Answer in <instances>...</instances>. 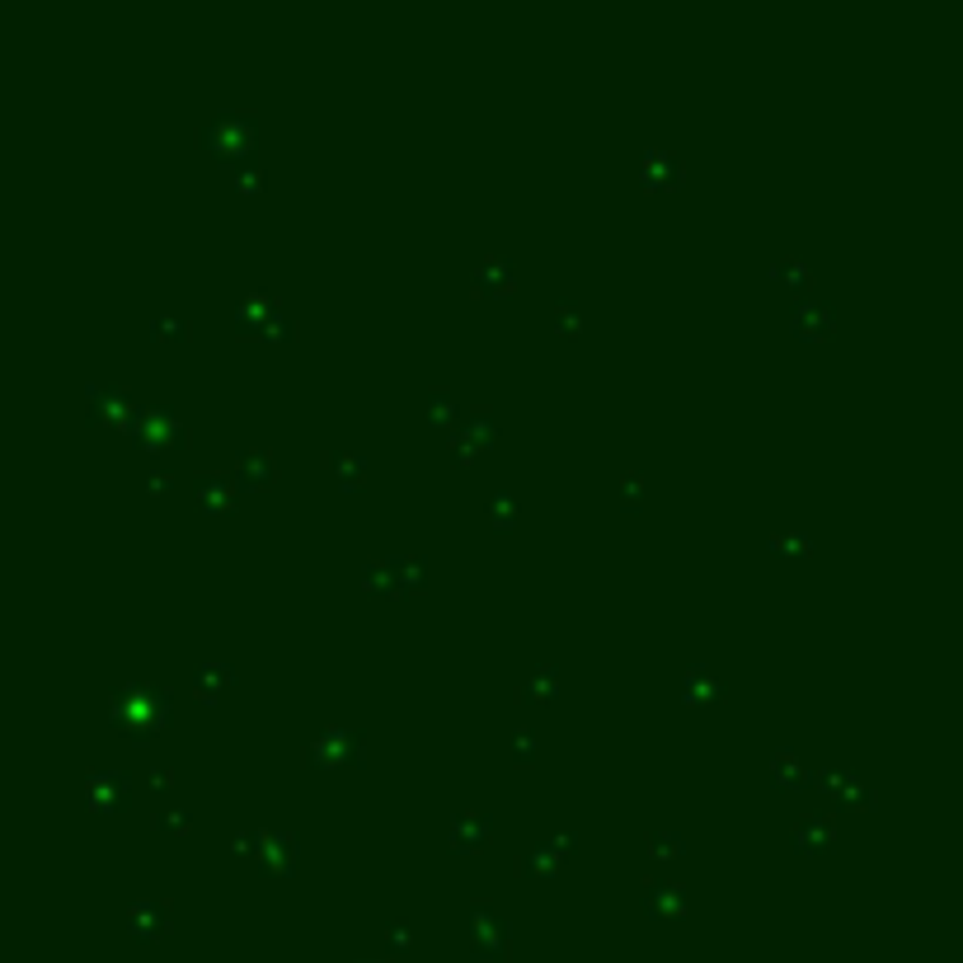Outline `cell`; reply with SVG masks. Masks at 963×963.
<instances>
[{"instance_id": "obj_45", "label": "cell", "mask_w": 963, "mask_h": 963, "mask_svg": "<svg viewBox=\"0 0 963 963\" xmlns=\"http://www.w3.org/2000/svg\"><path fill=\"white\" fill-rule=\"evenodd\" d=\"M385 936H391L395 950H409V945H413V930L405 922H391V926H385Z\"/></svg>"}, {"instance_id": "obj_31", "label": "cell", "mask_w": 963, "mask_h": 963, "mask_svg": "<svg viewBox=\"0 0 963 963\" xmlns=\"http://www.w3.org/2000/svg\"><path fill=\"white\" fill-rule=\"evenodd\" d=\"M391 573H395V597L399 592H423L428 559L423 555H391Z\"/></svg>"}, {"instance_id": "obj_37", "label": "cell", "mask_w": 963, "mask_h": 963, "mask_svg": "<svg viewBox=\"0 0 963 963\" xmlns=\"http://www.w3.org/2000/svg\"><path fill=\"white\" fill-rule=\"evenodd\" d=\"M296 334V320L287 316V306H277L269 320H263V330H259V338H269V344H287V338Z\"/></svg>"}, {"instance_id": "obj_30", "label": "cell", "mask_w": 963, "mask_h": 963, "mask_svg": "<svg viewBox=\"0 0 963 963\" xmlns=\"http://www.w3.org/2000/svg\"><path fill=\"white\" fill-rule=\"evenodd\" d=\"M766 277L776 287H790V292H804V287H813V269L799 255H780L776 263L766 269Z\"/></svg>"}, {"instance_id": "obj_29", "label": "cell", "mask_w": 963, "mask_h": 963, "mask_svg": "<svg viewBox=\"0 0 963 963\" xmlns=\"http://www.w3.org/2000/svg\"><path fill=\"white\" fill-rule=\"evenodd\" d=\"M644 855L654 865H672V861H681L687 855V837L677 832V827H654V832L644 837Z\"/></svg>"}, {"instance_id": "obj_3", "label": "cell", "mask_w": 963, "mask_h": 963, "mask_svg": "<svg viewBox=\"0 0 963 963\" xmlns=\"http://www.w3.org/2000/svg\"><path fill=\"white\" fill-rule=\"evenodd\" d=\"M198 141L212 151L217 160H231V165H245L255 160V141H259V118L245 109H221L198 127Z\"/></svg>"}, {"instance_id": "obj_17", "label": "cell", "mask_w": 963, "mask_h": 963, "mask_svg": "<svg viewBox=\"0 0 963 963\" xmlns=\"http://www.w3.org/2000/svg\"><path fill=\"white\" fill-rule=\"evenodd\" d=\"M790 841L799 855H827L837 847V818L832 813H804V818L790 827Z\"/></svg>"}, {"instance_id": "obj_11", "label": "cell", "mask_w": 963, "mask_h": 963, "mask_svg": "<svg viewBox=\"0 0 963 963\" xmlns=\"http://www.w3.org/2000/svg\"><path fill=\"white\" fill-rule=\"evenodd\" d=\"M277 480V461L269 447H245L235 452V466H231V484L235 489H249V494H263V489H273Z\"/></svg>"}, {"instance_id": "obj_7", "label": "cell", "mask_w": 963, "mask_h": 963, "mask_svg": "<svg viewBox=\"0 0 963 963\" xmlns=\"http://www.w3.org/2000/svg\"><path fill=\"white\" fill-rule=\"evenodd\" d=\"M132 770H113V766H90L85 770V804H90L95 813H103V818H113V813L127 808L132 799Z\"/></svg>"}, {"instance_id": "obj_9", "label": "cell", "mask_w": 963, "mask_h": 963, "mask_svg": "<svg viewBox=\"0 0 963 963\" xmlns=\"http://www.w3.org/2000/svg\"><path fill=\"white\" fill-rule=\"evenodd\" d=\"M640 184L649 193H677L687 184V165H681L677 151H663V146H649L640 156Z\"/></svg>"}, {"instance_id": "obj_4", "label": "cell", "mask_w": 963, "mask_h": 963, "mask_svg": "<svg viewBox=\"0 0 963 963\" xmlns=\"http://www.w3.org/2000/svg\"><path fill=\"white\" fill-rule=\"evenodd\" d=\"M301 762H306L310 770L362 766V762H367V733H362V729H348V724H330V729H320V733L301 748Z\"/></svg>"}, {"instance_id": "obj_23", "label": "cell", "mask_w": 963, "mask_h": 963, "mask_svg": "<svg viewBox=\"0 0 963 963\" xmlns=\"http://www.w3.org/2000/svg\"><path fill=\"white\" fill-rule=\"evenodd\" d=\"M320 466L330 470V480H334L338 494H358V489L367 484V456L362 452H330Z\"/></svg>"}, {"instance_id": "obj_32", "label": "cell", "mask_w": 963, "mask_h": 963, "mask_svg": "<svg viewBox=\"0 0 963 963\" xmlns=\"http://www.w3.org/2000/svg\"><path fill=\"white\" fill-rule=\"evenodd\" d=\"M146 334H151V338H174V344H184V338H193V320L180 316V310H151V320H146Z\"/></svg>"}, {"instance_id": "obj_6", "label": "cell", "mask_w": 963, "mask_h": 963, "mask_svg": "<svg viewBox=\"0 0 963 963\" xmlns=\"http://www.w3.org/2000/svg\"><path fill=\"white\" fill-rule=\"evenodd\" d=\"M255 869L263 879H283V874L301 869V837L292 827H269L259 832V851H255Z\"/></svg>"}, {"instance_id": "obj_28", "label": "cell", "mask_w": 963, "mask_h": 963, "mask_svg": "<svg viewBox=\"0 0 963 963\" xmlns=\"http://www.w3.org/2000/svg\"><path fill=\"white\" fill-rule=\"evenodd\" d=\"M517 517H522V503L513 498V489H494V494L484 498V522H489V531H513L517 527Z\"/></svg>"}, {"instance_id": "obj_10", "label": "cell", "mask_w": 963, "mask_h": 963, "mask_svg": "<svg viewBox=\"0 0 963 963\" xmlns=\"http://www.w3.org/2000/svg\"><path fill=\"white\" fill-rule=\"evenodd\" d=\"M470 950H476L480 959H498L503 954V936H508V926H503L498 908L489 898H476L470 902Z\"/></svg>"}, {"instance_id": "obj_15", "label": "cell", "mask_w": 963, "mask_h": 963, "mask_svg": "<svg viewBox=\"0 0 963 963\" xmlns=\"http://www.w3.org/2000/svg\"><path fill=\"white\" fill-rule=\"evenodd\" d=\"M837 330V310H832V301H794V310H790V334L794 338H804V344H823L827 334Z\"/></svg>"}, {"instance_id": "obj_2", "label": "cell", "mask_w": 963, "mask_h": 963, "mask_svg": "<svg viewBox=\"0 0 963 963\" xmlns=\"http://www.w3.org/2000/svg\"><path fill=\"white\" fill-rule=\"evenodd\" d=\"M118 428H123L141 452H184L193 442V428L170 405H132Z\"/></svg>"}, {"instance_id": "obj_40", "label": "cell", "mask_w": 963, "mask_h": 963, "mask_svg": "<svg viewBox=\"0 0 963 963\" xmlns=\"http://www.w3.org/2000/svg\"><path fill=\"white\" fill-rule=\"evenodd\" d=\"M263 184H269V174H263L259 160H245V165H235V188H240V193H263Z\"/></svg>"}, {"instance_id": "obj_21", "label": "cell", "mask_w": 963, "mask_h": 963, "mask_svg": "<svg viewBox=\"0 0 963 963\" xmlns=\"http://www.w3.org/2000/svg\"><path fill=\"white\" fill-rule=\"evenodd\" d=\"M559 869H565V855L555 851L551 837L531 841V847L517 855V874H522V879H559Z\"/></svg>"}, {"instance_id": "obj_22", "label": "cell", "mask_w": 963, "mask_h": 963, "mask_svg": "<svg viewBox=\"0 0 963 963\" xmlns=\"http://www.w3.org/2000/svg\"><path fill=\"white\" fill-rule=\"evenodd\" d=\"M165 926H170V912H165V902H160V898H137L127 908V930L137 940H160V936H165Z\"/></svg>"}, {"instance_id": "obj_13", "label": "cell", "mask_w": 963, "mask_h": 963, "mask_svg": "<svg viewBox=\"0 0 963 963\" xmlns=\"http://www.w3.org/2000/svg\"><path fill=\"white\" fill-rule=\"evenodd\" d=\"M235 681H240V668H235L231 658H202L198 668H193L188 687H193V695H198L202 705H217L221 695L235 687Z\"/></svg>"}, {"instance_id": "obj_44", "label": "cell", "mask_w": 963, "mask_h": 963, "mask_svg": "<svg viewBox=\"0 0 963 963\" xmlns=\"http://www.w3.org/2000/svg\"><path fill=\"white\" fill-rule=\"evenodd\" d=\"M146 785H151V790H170V785H174V770H170L165 762H156L151 770H146Z\"/></svg>"}, {"instance_id": "obj_42", "label": "cell", "mask_w": 963, "mask_h": 963, "mask_svg": "<svg viewBox=\"0 0 963 963\" xmlns=\"http://www.w3.org/2000/svg\"><path fill=\"white\" fill-rule=\"evenodd\" d=\"M841 804H847V808H861V813H874V808H879V794H874V785L855 780V790L841 799Z\"/></svg>"}, {"instance_id": "obj_16", "label": "cell", "mask_w": 963, "mask_h": 963, "mask_svg": "<svg viewBox=\"0 0 963 963\" xmlns=\"http://www.w3.org/2000/svg\"><path fill=\"white\" fill-rule=\"evenodd\" d=\"M193 498H198L202 513H235L240 489L231 484L226 470H193Z\"/></svg>"}, {"instance_id": "obj_18", "label": "cell", "mask_w": 963, "mask_h": 963, "mask_svg": "<svg viewBox=\"0 0 963 963\" xmlns=\"http://www.w3.org/2000/svg\"><path fill=\"white\" fill-rule=\"evenodd\" d=\"M681 701L687 705H715L724 701V677L709 663H687L681 668Z\"/></svg>"}, {"instance_id": "obj_34", "label": "cell", "mask_w": 963, "mask_h": 963, "mask_svg": "<svg viewBox=\"0 0 963 963\" xmlns=\"http://www.w3.org/2000/svg\"><path fill=\"white\" fill-rule=\"evenodd\" d=\"M151 827H156V832L188 837V832H193V808H184V804H160V808L151 813Z\"/></svg>"}, {"instance_id": "obj_46", "label": "cell", "mask_w": 963, "mask_h": 963, "mask_svg": "<svg viewBox=\"0 0 963 963\" xmlns=\"http://www.w3.org/2000/svg\"><path fill=\"white\" fill-rule=\"evenodd\" d=\"M551 841H555V851H559V855H565V861H569V855L578 851V837H573V832H555Z\"/></svg>"}, {"instance_id": "obj_8", "label": "cell", "mask_w": 963, "mask_h": 963, "mask_svg": "<svg viewBox=\"0 0 963 963\" xmlns=\"http://www.w3.org/2000/svg\"><path fill=\"white\" fill-rule=\"evenodd\" d=\"M489 841H494V813H484V808H461L447 827V847L456 855H480Z\"/></svg>"}, {"instance_id": "obj_1", "label": "cell", "mask_w": 963, "mask_h": 963, "mask_svg": "<svg viewBox=\"0 0 963 963\" xmlns=\"http://www.w3.org/2000/svg\"><path fill=\"white\" fill-rule=\"evenodd\" d=\"M170 691L156 687V681H123V687L109 691V729H118L132 743H146L170 724Z\"/></svg>"}, {"instance_id": "obj_19", "label": "cell", "mask_w": 963, "mask_h": 963, "mask_svg": "<svg viewBox=\"0 0 963 963\" xmlns=\"http://www.w3.org/2000/svg\"><path fill=\"white\" fill-rule=\"evenodd\" d=\"M277 306H283V301H277V292H249V296H240V306H235V316H231L235 334H240V338H259L263 320H269Z\"/></svg>"}, {"instance_id": "obj_14", "label": "cell", "mask_w": 963, "mask_h": 963, "mask_svg": "<svg viewBox=\"0 0 963 963\" xmlns=\"http://www.w3.org/2000/svg\"><path fill=\"white\" fill-rule=\"evenodd\" d=\"M137 405V399H132L123 385H99V381H85V419L90 423H109V428H118L127 419V409Z\"/></svg>"}, {"instance_id": "obj_35", "label": "cell", "mask_w": 963, "mask_h": 963, "mask_svg": "<svg viewBox=\"0 0 963 963\" xmlns=\"http://www.w3.org/2000/svg\"><path fill=\"white\" fill-rule=\"evenodd\" d=\"M536 757H541V733L527 729V724H517V729H513V762H517V766H531Z\"/></svg>"}, {"instance_id": "obj_25", "label": "cell", "mask_w": 963, "mask_h": 963, "mask_svg": "<svg viewBox=\"0 0 963 963\" xmlns=\"http://www.w3.org/2000/svg\"><path fill=\"white\" fill-rule=\"evenodd\" d=\"M513 259L503 255H484L476 263V277H470V287H476V296H498V292H513Z\"/></svg>"}, {"instance_id": "obj_38", "label": "cell", "mask_w": 963, "mask_h": 963, "mask_svg": "<svg viewBox=\"0 0 963 963\" xmlns=\"http://www.w3.org/2000/svg\"><path fill=\"white\" fill-rule=\"evenodd\" d=\"M766 545H770V551H780V555H804L813 541H808V531H790V527H785V531H770Z\"/></svg>"}, {"instance_id": "obj_27", "label": "cell", "mask_w": 963, "mask_h": 963, "mask_svg": "<svg viewBox=\"0 0 963 963\" xmlns=\"http://www.w3.org/2000/svg\"><path fill=\"white\" fill-rule=\"evenodd\" d=\"M855 770L851 766H841V762H827V766H818V770H808V785L818 794H832V799H847L851 790H855Z\"/></svg>"}, {"instance_id": "obj_41", "label": "cell", "mask_w": 963, "mask_h": 963, "mask_svg": "<svg viewBox=\"0 0 963 963\" xmlns=\"http://www.w3.org/2000/svg\"><path fill=\"white\" fill-rule=\"evenodd\" d=\"M620 503H626L630 513L644 503V476L640 470H620Z\"/></svg>"}, {"instance_id": "obj_12", "label": "cell", "mask_w": 963, "mask_h": 963, "mask_svg": "<svg viewBox=\"0 0 963 963\" xmlns=\"http://www.w3.org/2000/svg\"><path fill=\"white\" fill-rule=\"evenodd\" d=\"M640 902L649 916H681L691 908V888L668 879V874H649L644 888H640Z\"/></svg>"}, {"instance_id": "obj_43", "label": "cell", "mask_w": 963, "mask_h": 963, "mask_svg": "<svg viewBox=\"0 0 963 963\" xmlns=\"http://www.w3.org/2000/svg\"><path fill=\"white\" fill-rule=\"evenodd\" d=\"M141 489H146V494H151V498H160V494H165V489H174V476H170L165 466H151V470H146V476H141Z\"/></svg>"}, {"instance_id": "obj_5", "label": "cell", "mask_w": 963, "mask_h": 963, "mask_svg": "<svg viewBox=\"0 0 963 963\" xmlns=\"http://www.w3.org/2000/svg\"><path fill=\"white\" fill-rule=\"evenodd\" d=\"M494 442H498V413L489 409V405L466 409L461 428L452 433V461H456V466H470L480 452L494 447Z\"/></svg>"}, {"instance_id": "obj_24", "label": "cell", "mask_w": 963, "mask_h": 963, "mask_svg": "<svg viewBox=\"0 0 963 963\" xmlns=\"http://www.w3.org/2000/svg\"><path fill=\"white\" fill-rule=\"evenodd\" d=\"M517 695H522V705H551V701H559V668H555V663H536V668L517 681Z\"/></svg>"}, {"instance_id": "obj_36", "label": "cell", "mask_w": 963, "mask_h": 963, "mask_svg": "<svg viewBox=\"0 0 963 963\" xmlns=\"http://www.w3.org/2000/svg\"><path fill=\"white\" fill-rule=\"evenodd\" d=\"M551 330H559V334L583 330V310H578L573 296H559V301L551 306Z\"/></svg>"}, {"instance_id": "obj_20", "label": "cell", "mask_w": 963, "mask_h": 963, "mask_svg": "<svg viewBox=\"0 0 963 963\" xmlns=\"http://www.w3.org/2000/svg\"><path fill=\"white\" fill-rule=\"evenodd\" d=\"M766 770H770V785H776V790H785V794L808 790V762L799 757L794 748H776V752H770Z\"/></svg>"}, {"instance_id": "obj_39", "label": "cell", "mask_w": 963, "mask_h": 963, "mask_svg": "<svg viewBox=\"0 0 963 963\" xmlns=\"http://www.w3.org/2000/svg\"><path fill=\"white\" fill-rule=\"evenodd\" d=\"M226 851L235 855V861H255V851H259V827H235V832L226 837Z\"/></svg>"}, {"instance_id": "obj_26", "label": "cell", "mask_w": 963, "mask_h": 963, "mask_svg": "<svg viewBox=\"0 0 963 963\" xmlns=\"http://www.w3.org/2000/svg\"><path fill=\"white\" fill-rule=\"evenodd\" d=\"M423 413H428V423L433 428H452L456 419H461V395L452 391V385H428V395H423Z\"/></svg>"}, {"instance_id": "obj_33", "label": "cell", "mask_w": 963, "mask_h": 963, "mask_svg": "<svg viewBox=\"0 0 963 963\" xmlns=\"http://www.w3.org/2000/svg\"><path fill=\"white\" fill-rule=\"evenodd\" d=\"M362 588L372 592V597H395L391 555H372V559H362Z\"/></svg>"}]
</instances>
